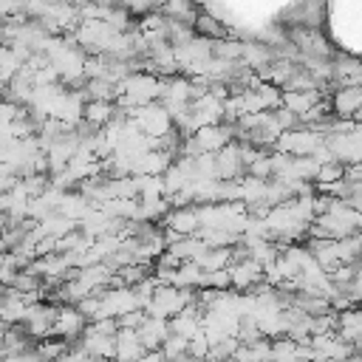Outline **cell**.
<instances>
[{
	"label": "cell",
	"instance_id": "cell-1",
	"mask_svg": "<svg viewBox=\"0 0 362 362\" xmlns=\"http://www.w3.org/2000/svg\"><path fill=\"white\" fill-rule=\"evenodd\" d=\"M320 144H322V136H320V133H314V130H308V127H294V130H286V133L277 136L274 150L283 153V156H288V158H305V156H311Z\"/></svg>",
	"mask_w": 362,
	"mask_h": 362
},
{
	"label": "cell",
	"instance_id": "cell-2",
	"mask_svg": "<svg viewBox=\"0 0 362 362\" xmlns=\"http://www.w3.org/2000/svg\"><path fill=\"white\" fill-rule=\"evenodd\" d=\"M189 139L195 141L198 153L215 156L221 147H226L229 141H235V124H223V122H221V124H204V127L195 130Z\"/></svg>",
	"mask_w": 362,
	"mask_h": 362
},
{
	"label": "cell",
	"instance_id": "cell-3",
	"mask_svg": "<svg viewBox=\"0 0 362 362\" xmlns=\"http://www.w3.org/2000/svg\"><path fill=\"white\" fill-rule=\"evenodd\" d=\"M226 274H229V288L232 291H249V288H255V286L263 283V266L255 263L252 257L232 260L229 269H226Z\"/></svg>",
	"mask_w": 362,
	"mask_h": 362
},
{
	"label": "cell",
	"instance_id": "cell-4",
	"mask_svg": "<svg viewBox=\"0 0 362 362\" xmlns=\"http://www.w3.org/2000/svg\"><path fill=\"white\" fill-rule=\"evenodd\" d=\"M85 325H88V320H85L74 305H59V308H57V317H54V325H51V337L71 342V339L82 337Z\"/></svg>",
	"mask_w": 362,
	"mask_h": 362
},
{
	"label": "cell",
	"instance_id": "cell-5",
	"mask_svg": "<svg viewBox=\"0 0 362 362\" xmlns=\"http://www.w3.org/2000/svg\"><path fill=\"white\" fill-rule=\"evenodd\" d=\"M331 116L334 119H354L359 122V107H362V88H337L328 96Z\"/></svg>",
	"mask_w": 362,
	"mask_h": 362
},
{
	"label": "cell",
	"instance_id": "cell-6",
	"mask_svg": "<svg viewBox=\"0 0 362 362\" xmlns=\"http://www.w3.org/2000/svg\"><path fill=\"white\" fill-rule=\"evenodd\" d=\"M161 223H164L161 229H170V232H175L178 238H192V235H198V229H201V223H198V209H195V206L170 209Z\"/></svg>",
	"mask_w": 362,
	"mask_h": 362
},
{
	"label": "cell",
	"instance_id": "cell-7",
	"mask_svg": "<svg viewBox=\"0 0 362 362\" xmlns=\"http://www.w3.org/2000/svg\"><path fill=\"white\" fill-rule=\"evenodd\" d=\"M136 337H139V342H141L144 351H158L161 342L170 337V325H167V320L144 317V322L136 328Z\"/></svg>",
	"mask_w": 362,
	"mask_h": 362
},
{
	"label": "cell",
	"instance_id": "cell-8",
	"mask_svg": "<svg viewBox=\"0 0 362 362\" xmlns=\"http://www.w3.org/2000/svg\"><path fill=\"white\" fill-rule=\"evenodd\" d=\"M342 342L359 348V337H362V317L356 308H345L337 314V331H334Z\"/></svg>",
	"mask_w": 362,
	"mask_h": 362
},
{
	"label": "cell",
	"instance_id": "cell-9",
	"mask_svg": "<svg viewBox=\"0 0 362 362\" xmlns=\"http://www.w3.org/2000/svg\"><path fill=\"white\" fill-rule=\"evenodd\" d=\"M170 164H173V156H170V153H164V150H150V153H144V156L136 161L133 175H164Z\"/></svg>",
	"mask_w": 362,
	"mask_h": 362
},
{
	"label": "cell",
	"instance_id": "cell-10",
	"mask_svg": "<svg viewBox=\"0 0 362 362\" xmlns=\"http://www.w3.org/2000/svg\"><path fill=\"white\" fill-rule=\"evenodd\" d=\"M113 116H116L113 102H85V107H82V122L90 130H102Z\"/></svg>",
	"mask_w": 362,
	"mask_h": 362
},
{
	"label": "cell",
	"instance_id": "cell-11",
	"mask_svg": "<svg viewBox=\"0 0 362 362\" xmlns=\"http://www.w3.org/2000/svg\"><path fill=\"white\" fill-rule=\"evenodd\" d=\"M337 181H342V164L339 161H331V164L317 167L314 187H325V184H337Z\"/></svg>",
	"mask_w": 362,
	"mask_h": 362
},
{
	"label": "cell",
	"instance_id": "cell-12",
	"mask_svg": "<svg viewBox=\"0 0 362 362\" xmlns=\"http://www.w3.org/2000/svg\"><path fill=\"white\" fill-rule=\"evenodd\" d=\"M144 311H127L122 317H116V328H124V331H136L141 322H144Z\"/></svg>",
	"mask_w": 362,
	"mask_h": 362
},
{
	"label": "cell",
	"instance_id": "cell-13",
	"mask_svg": "<svg viewBox=\"0 0 362 362\" xmlns=\"http://www.w3.org/2000/svg\"><path fill=\"white\" fill-rule=\"evenodd\" d=\"M139 362H164V356H161V351H144L139 356Z\"/></svg>",
	"mask_w": 362,
	"mask_h": 362
},
{
	"label": "cell",
	"instance_id": "cell-14",
	"mask_svg": "<svg viewBox=\"0 0 362 362\" xmlns=\"http://www.w3.org/2000/svg\"><path fill=\"white\" fill-rule=\"evenodd\" d=\"M342 362H362V359H359V356L354 354V356H348V359H342Z\"/></svg>",
	"mask_w": 362,
	"mask_h": 362
}]
</instances>
